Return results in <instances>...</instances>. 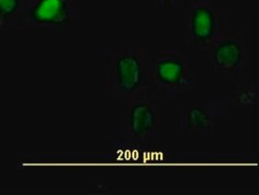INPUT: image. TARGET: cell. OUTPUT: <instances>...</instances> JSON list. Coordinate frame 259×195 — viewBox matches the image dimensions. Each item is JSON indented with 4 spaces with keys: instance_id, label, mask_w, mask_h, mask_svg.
Here are the masks:
<instances>
[{
    "instance_id": "obj_1",
    "label": "cell",
    "mask_w": 259,
    "mask_h": 195,
    "mask_svg": "<svg viewBox=\"0 0 259 195\" xmlns=\"http://www.w3.org/2000/svg\"><path fill=\"white\" fill-rule=\"evenodd\" d=\"M150 49L140 39H129L123 46L106 50V91L111 99L127 101L150 94Z\"/></svg>"
},
{
    "instance_id": "obj_2",
    "label": "cell",
    "mask_w": 259,
    "mask_h": 195,
    "mask_svg": "<svg viewBox=\"0 0 259 195\" xmlns=\"http://www.w3.org/2000/svg\"><path fill=\"white\" fill-rule=\"evenodd\" d=\"M197 82L193 50L165 47L150 61V95L155 100L177 99L192 94Z\"/></svg>"
},
{
    "instance_id": "obj_3",
    "label": "cell",
    "mask_w": 259,
    "mask_h": 195,
    "mask_svg": "<svg viewBox=\"0 0 259 195\" xmlns=\"http://www.w3.org/2000/svg\"><path fill=\"white\" fill-rule=\"evenodd\" d=\"M229 29V14L216 0H191L184 16V40L192 50L206 51L219 35Z\"/></svg>"
},
{
    "instance_id": "obj_4",
    "label": "cell",
    "mask_w": 259,
    "mask_h": 195,
    "mask_svg": "<svg viewBox=\"0 0 259 195\" xmlns=\"http://www.w3.org/2000/svg\"><path fill=\"white\" fill-rule=\"evenodd\" d=\"M205 52H207L215 74L224 75L229 81L244 76L249 64V49L244 31L227 29Z\"/></svg>"
},
{
    "instance_id": "obj_5",
    "label": "cell",
    "mask_w": 259,
    "mask_h": 195,
    "mask_svg": "<svg viewBox=\"0 0 259 195\" xmlns=\"http://www.w3.org/2000/svg\"><path fill=\"white\" fill-rule=\"evenodd\" d=\"M125 102L124 126L127 137L138 143L157 141L162 116L157 100L150 94H143Z\"/></svg>"
},
{
    "instance_id": "obj_6",
    "label": "cell",
    "mask_w": 259,
    "mask_h": 195,
    "mask_svg": "<svg viewBox=\"0 0 259 195\" xmlns=\"http://www.w3.org/2000/svg\"><path fill=\"white\" fill-rule=\"evenodd\" d=\"M74 11L73 0H24L22 27L41 31L70 28Z\"/></svg>"
},
{
    "instance_id": "obj_7",
    "label": "cell",
    "mask_w": 259,
    "mask_h": 195,
    "mask_svg": "<svg viewBox=\"0 0 259 195\" xmlns=\"http://www.w3.org/2000/svg\"><path fill=\"white\" fill-rule=\"evenodd\" d=\"M225 101H188L177 111L178 129L186 134H209L225 113Z\"/></svg>"
},
{
    "instance_id": "obj_8",
    "label": "cell",
    "mask_w": 259,
    "mask_h": 195,
    "mask_svg": "<svg viewBox=\"0 0 259 195\" xmlns=\"http://www.w3.org/2000/svg\"><path fill=\"white\" fill-rule=\"evenodd\" d=\"M24 0H0V29L22 27Z\"/></svg>"
},
{
    "instance_id": "obj_9",
    "label": "cell",
    "mask_w": 259,
    "mask_h": 195,
    "mask_svg": "<svg viewBox=\"0 0 259 195\" xmlns=\"http://www.w3.org/2000/svg\"><path fill=\"white\" fill-rule=\"evenodd\" d=\"M258 99V87L253 82H240L231 91L229 103L232 108L249 109L253 108Z\"/></svg>"
},
{
    "instance_id": "obj_10",
    "label": "cell",
    "mask_w": 259,
    "mask_h": 195,
    "mask_svg": "<svg viewBox=\"0 0 259 195\" xmlns=\"http://www.w3.org/2000/svg\"><path fill=\"white\" fill-rule=\"evenodd\" d=\"M152 5L163 13H172L184 3V0H151Z\"/></svg>"
}]
</instances>
